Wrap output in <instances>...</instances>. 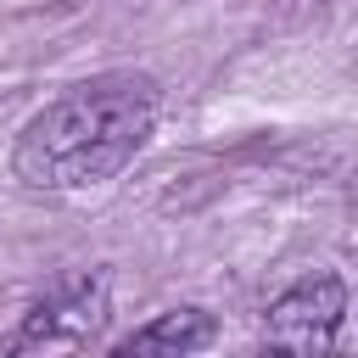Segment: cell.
I'll return each mask as SVG.
<instances>
[{
    "label": "cell",
    "mask_w": 358,
    "mask_h": 358,
    "mask_svg": "<svg viewBox=\"0 0 358 358\" xmlns=\"http://www.w3.org/2000/svg\"><path fill=\"white\" fill-rule=\"evenodd\" d=\"M157 106L162 95L145 73L84 78L22 123L11 145V173L28 190H90L140 157L157 129Z\"/></svg>",
    "instance_id": "cell-1"
},
{
    "label": "cell",
    "mask_w": 358,
    "mask_h": 358,
    "mask_svg": "<svg viewBox=\"0 0 358 358\" xmlns=\"http://www.w3.org/2000/svg\"><path fill=\"white\" fill-rule=\"evenodd\" d=\"M112 319V280L101 268H78L50 280V291L22 313L17 336H6V352H39V347H95Z\"/></svg>",
    "instance_id": "cell-2"
},
{
    "label": "cell",
    "mask_w": 358,
    "mask_h": 358,
    "mask_svg": "<svg viewBox=\"0 0 358 358\" xmlns=\"http://www.w3.org/2000/svg\"><path fill=\"white\" fill-rule=\"evenodd\" d=\"M213 336H218V324H213L201 308H168V313H157L151 324L129 330V336L117 341V352H196V347H207Z\"/></svg>",
    "instance_id": "cell-4"
},
{
    "label": "cell",
    "mask_w": 358,
    "mask_h": 358,
    "mask_svg": "<svg viewBox=\"0 0 358 358\" xmlns=\"http://www.w3.org/2000/svg\"><path fill=\"white\" fill-rule=\"evenodd\" d=\"M347 319V285L336 274H308L291 291H280L263 313V347L274 352H330Z\"/></svg>",
    "instance_id": "cell-3"
}]
</instances>
